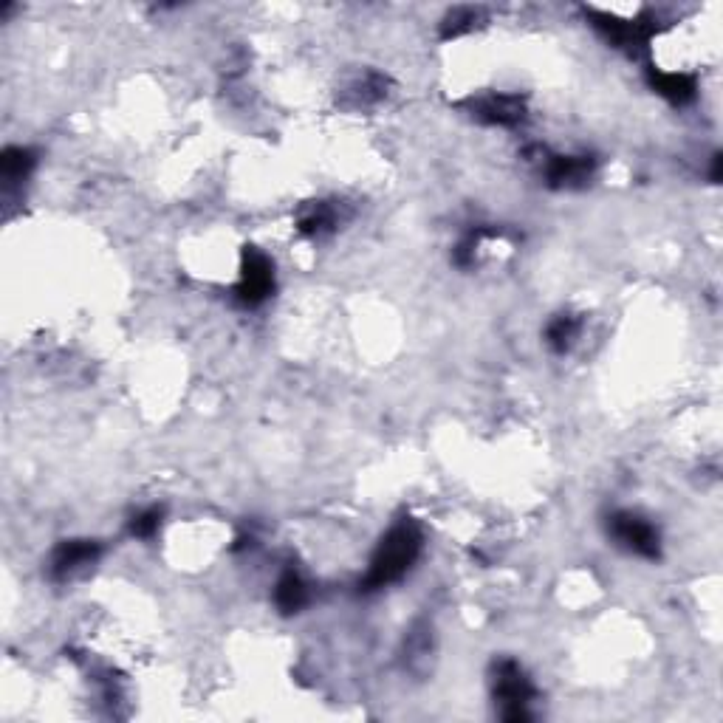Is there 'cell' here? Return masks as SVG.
Masks as SVG:
<instances>
[{"mask_svg":"<svg viewBox=\"0 0 723 723\" xmlns=\"http://www.w3.org/2000/svg\"><path fill=\"white\" fill-rule=\"evenodd\" d=\"M102 554V548L94 540H68L51 554V577L57 582L77 577L82 568L94 565Z\"/></svg>","mask_w":723,"mask_h":723,"instance_id":"5","label":"cell"},{"mask_svg":"<svg viewBox=\"0 0 723 723\" xmlns=\"http://www.w3.org/2000/svg\"><path fill=\"white\" fill-rule=\"evenodd\" d=\"M579 337V320L571 314H557L546 325V345L554 354H565Z\"/></svg>","mask_w":723,"mask_h":723,"instance_id":"10","label":"cell"},{"mask_svg":"<svg viewBox=\"0 0 723 723\" xmlns=\"http://www.w3.org/2000/svg\"><path fill=\"white\" fill-rule=\"evenodd\" d=\"M34 164H37V159H34L32 150H26V147H9V150L3 153V159H0L3 181H6V184H17V181L29 178Z\"/></svg>","mask_w":723,"mask_h":723,"instance_id":"11","label":"cell"},{"mask_svg":"<svg viewBox=\"0 0 723 723\" xmlns=\"http://www.w3.org/2000/svg\"><path fill=\"white\" fill-rule=\"evenodd\" d=\"M650 85L659 91L661 97H667L675 105H684L695 97V80L690 74H678V71H653Z\"/></svg>","mask_w":723,"mask_h":723,"instance_id":"8","label":"cell"},{"mask_svg":"<svg viewBox=\"0 0 723 723\" xmlns=\"http://www.w3.org/2000/svg\"><path fill=\"white\" fill-rule=\"evenodd\" d=\"M334 224H337V212L328 207V204H317V207L303 212L297 229H300L303 235H308V238H320L328 229H334Z\"/></svg>","mask_w":723,"mask_h":723,"instance_id":"12","label":"cell"},{"mask_svg":"<svg viewBox=\"0 0 723 723\" xmlns=\"http://www.w3.org/2000/svg\"><path fill=\"white\" fill-rule=\"evenodd\" d=\"M481 12L478 9H455L450 17H447V26H444V34L447 37H458V34L469 32L475 23H478Z\"/></svg>","mask_w":723,"mask_h":723,"instance_id":"14","label":"cell"},{"mask_svg":"<svg viewBox=\"0 0 723 723\" xmlns=\"http://www.w3.org/2000/svg\"><path fill=\"white\" fill-rule=\"evenodd\" d=\"M472 111H475L478 119L489 122V125L512 128V125L523 122L526 105H523V99L515 97V94H492V97L478 99V102L472 105Z\"/></svg>","mask_w":723,"mask_h":723,"instance_id":"6","label":"cell"},{"mask_svg":"<svg viewBox=\"0 0 723 723\" xmlns=\"http://www.w3.org/2000/svg\"><path fill=\"white\" fill-rule=\"evenodd\" d=\"M161 526V509H145V512H139V515L130 520V534L133 537H139V540H147V537H153Z\"/></svg>","mask_w":723,"mask_h":723,"instance_id":"13","label":"cell"},{"mask_svg":"<svg viewBox=\"0 0 723 723\" xmlns=\"http://www.w3.org/2000/svg\"><path fill=\"white\" fill-rule=\"evenodd\" d=\"M594 156H551L546 164V181L551 187H579L594 176Z\"/></svg>","mask_w":723,"mask_h":723,"instance_id":"7","label":"cell"},{"mask_svg":"<svg viewBox=\"0 0 723 723\" xmlns=\"http://www.w3.org/2000/svg\"><path fill=\"white\" fill-rule=\"evenodd\" d=\"M534 695H537V690H534L526 670L512 659L500 661L495 667V698L503 707L500 715L506 721H529V704L534 701Z\"/></svg>","mask_w":723,"mask_h":723,"instance_id":"2","label":"cell"},{"mask_svg":"<svg viewBox=\"0 0 723 723\" xmlns=\"http://www.w3.org/2000/svg\"><path fill=\"white\" fill-rule=\"evenodd\" d=\"M608 531L619 546L644 557V560H659L661 557V534L659 529L636 512H616L608 517Z\"/></svg>","mask_w":723,"mask_h":723,"instance_id":"3","label":"cell"},{"mask_svg":"<svg viewBox=\"0 0 723 723\" xmlns=\"http://www.w3.org/2000/svg\"><path fill=\"white\" fill-rule=\"evenodd\" d=\"M421 548H424V534L416 523L413 520L396 523L376 548L368 574L362 579V591H382L387 585L399 582L421 557Z\"/></svg>","mask_w":723,"mask_h":723,"instance_id":"1","label":"cell"},{"mask_svg":"<svg viewBox=\"0 0 723 723\" xmlns=\"http://www.w3.org/2000/svg\"><path fill=\"white\" fill-rule=\"evenodd\" d=\"M274 291V266L258 249H246L241 263V283L235 289L238 303L246 308L263 306Z\"/></svg>","mask_w":723,"mask_h":723,"instance_id":"4","label":"cell"},{"mask_svg":"<svg viewBox=\"0 0 723 723\" xmlns=\"http://www.w3.org/2000/svg\"><path fill=\"white\" fill-rule=\"evenodd\" d=\"M274 602L283 613H297L308 602V585L306 579L300 577L297 571H286L283 577L277 579V588H274Z\"/></svg>","mask_w":723,"mask_h":723,"instance_id":"9","label":"cell"}]
</instances>
